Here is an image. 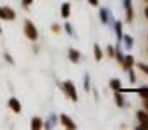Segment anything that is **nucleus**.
Masks as SVG:
<instances>
[{
    "mask_svg": "<svg viewBox=\"0 0 148 130\" xmlns=\"http://www.w3.org/2000/svg\"><path fill=\"white\" fill-rule=\"evenodd\" d=\"M43 128V121L40 117H34L31 120V129L33 130H39Z\"/></svg>",
    "mask_w": 148,
    "mask_h": 130,
    "instance_id": "obj_9",
    "label": "nucleus"
},
{
    "mask_svg": "<svg viewBox=\"0 0 148 130\" xmlns=\"http://www.w3.org/2000/svg\"><path fill=\"white\" fill-rule=\"evenodd\" d=\"M94 55H95V60H96V61L101 60L103 54H101V50H100L99 44H94Z\"/></svg>",
    "mask_w": 148,
    "mask_h": 130,
    "instance_id": "obj_16",
    "label": "nucleus"
},
{
    "mask_svg": "<svg viewBox=\"0 0 148 130\" xmlns=\"http://www.w3.org/2000/svg\"><path fill=\"white\" fill-rule=\"evenodd\" d=\"M109 86L113 91H120L121 87H122V83H121V81L118 78H113V79H110Z\"/></svg>",
    "mask_w": 148,
    "mask_h": 130,
    "instance_id": "obj_10",
    "label": "nucleus"
},
{
    "mask_svg": "<svg viewBox=\"0 0 148 130\" xmlns=\"http://www.w3.org/2000/svg\"><path fill=\"white\" fill-rule=\"evenodd\" d=\"M100 20H101L103 23H108V20H109V10L107 8H101L100 9Z\"/></svg>",
    "mask_w": 148,
    "mask_h": 130,
    "instance_id": "obj_11",
    "label": "nucleus"
},
{
    "mask_svg": "<svg viewBox=\"0 0 148 130\" xmlns=\"http://www.w3.org/2000/svg\"><path fill=\"white\" fill-rule=\"evenodd\" d=\"M138 68L140 69L143 73H146L147 76H148V65H147V64H142V63H139V64H138Z\"/></svg>",
    "mask_w": 148,
    "mask_h": 130,
    "instance_id": "obj_22",
    "label": "nucleus"
},
{
    "mask_svg": "<svg viewBox=\"0 0 148 130\" xmlns=\"http://www.w3.org/2000/svg\"><path fill=\"white\" fill-rule=\"evenodd\" d=\"M136 117H138L140 126L136 128L138 130H148V113L144 111H138L136 112Z\"/></svg>",
    "mask_w": 148,
    "mask_h": 130,
    "instance_id": "obj_3",
    "label": "nucleus"
},
{
    "mask_svg": "<svg viewBox=\"0 0 148 130\" xmlns=\"http://www.w3.org/2000/svg\"><path fill=\"white\" fill-rule=\"evenodd\" d=\"M4 59L7 60V61L9 63V64H14V61H13V59L10 57V55H9V54H4Z\"/></svg>",
    "mask_w": 148,
    "mask_h": 130,
    "instance_id": "obj_25",
    "label": "nucleus"
},
{
    "mask_svg": "<svg viewBox=\"0 0 148 130\" xmlns=\"http://www.w3.org/2000/svg\"><path fill=\"white\" fill-rule=\"evenodd\" d=\"M52 31H55V33H59L60 31V25H57V23H53V25L51 26Z\"/></svg>",
    "mask_w": 148,
    "mask_h": 130,
    "instance_id": "obj_26",
    "label": "nucleus"
},
{
    "mask_svg": "<svg viewBox=\"0 0 148 130\" xmlns=\"http://www.w3.org/2000/svg\"><path fill=\"white\" fill-rule=\"evenodd\" d=\"M23 31H25V35L27 36L30 41H36L38 39V31H36V28L34 26V23L31 22V21H26L25 22V29H23Z\"/></svg>",
    "mask_w": 148,
    "mask_h": 130,
    "instance_id": "obj_1",
    "label": "nucleus"
},
{
    "mask_svg": "<svg viewBox=\"0 0 148 130\" xmlns=\"http://www.w3.org/2000/svg\"><path fill=\"white\" fill-rule=\"evenodd\" d=\"M3 9H4L5 20H14V18H16V13H14V10H12L10 8H8V7H4Z\"/></svg>",
    "mask_w": 148,
    "mask_h": 130,
    "instance_id": "obj_14",
    "label": "nucleus"
},
{
    "mask_svg": "<svg viewBox=\"0 0 148 130\" xmlns=\"http://www.w3.org/2000/svg\"><path fill=\"white\" fill-rule=\"evenodd\" d=\"M61 16L62 18H68L70 16V4L69 3H64L61 5Z\"/></svg>",
    "mask_w": 148,
    "mask_h": 130,
    "instance_id": "obj_12",
    "label": "nucleus"
},
{
    "mask_svg": "<svg viewBox=\"0 0 148 130\" xmlns=\"http://www.w3.org/2000/svg\"><path fill=\"white\" fill-rule=\"evenodd\" d=\"M133 65H134V57L131 56V55H127V56H125V59H123V63H122L123 69L129 70L130 68H133Z\"/></svg>",
    "mask_w": 148,
    "mask_h": 130,
    "instance_id": "obj_7",
    "label": "nucleus"
},
{
    "mask_svg": "<svg viewBox=\"0 0 148 130\" xmlns=\"http://www.w3.org/2000/svg\"><path fill=\"white\" fill-rule=\"evenodd\" d=\"M0 18L5 20V14H4V9H3V8H0Z\"/></svg>",
    "mask_w": 148,
    "mask_h": 130,
    "instance_id": "obj_29",
    "label": "nucleus"
},
{
    "mask_svg": "<svg viewBox=\"0 0 148 130\" xmlns=\"http://www.w3.org/2000/svg\"><path fill=\"white\" fill-rule=\"evenodd\" d=\"M33 3V0H22V4L23 5H30Z\"/></svg>",
    "mask_w": 148,
    "mask_h": 130,
    "instance_id": "obj_30",
    "label": "nucleus"
},
{
    "mask_svg": "<svg viewBox=\"0 0 148 130\" xmlns=\"http://www.w3.org/2000/svg\"><path fill=\"white\" fill-rule=\"evenodd\" d=\"M60 121H61V124H62V125H64L66 129H69V130H75V129H77V125L74 124V121L69 117V116L61 115V116H60Z\"/></svg>",
    "mask_w": 148,
    "mask_h": 130,
    "instance_id": "obj_4",
    "label": "nucleus"
},
{
    "mask_svg": "<svg viewBox=\"0 0 148 130\" xmlns=\"http://www.w3.org/2000/svg\"><path fill=\"white\" fill-rule=\"evenodd\" d=\"M139 92H140L139 95H140L144 100H148V91H139Z\"/></svg>",
    "mask_w": 148,
    "mask_h": 130,
    "instance_id": "obj_27",
    "label": "nucleus"
},
{
    "mask_svg": "<svg viewBox=\"0 0 148 130\" xmlns=\"http://www.w3.org/2000/svg\"><path fill=\"white\" fill-rule=\"evenodd\" d=\"M64 90L66 92V95L73 100V102H77L78 100V94H77V90H75V86L72 81H66L64 82Z\"/></svg>",
    "mask_w": 148,
    "mask_h": 130,
    "instance_id": "obj_2",
    "label": "nucleus"
},
{
    "mask_svg": "<svg viewBox=\"0 0 148 130\" xmlns=\"http://www.w3.org/2000/svg\"><path fill=\"white\" fill-rule=\"evenodd\" d=\"M144 13H146V17L148 18V7L146 8V10H144Z\"/></svg>",
    "mask_w": 148,
    "mask_h": 130,
    "instance_id": "obj_32",
    "label": "nucleus"
},
{
    "mask_svg": "<svg viewBox=\"0 0 148 130\" xmlns=\"http://www.w3.org/2000/svg\"><path fill=\"white\" fill-rule=\"evenodd\" d=\"M68 56H69V60L72 63H78L79 59H81V52L77 51V50H74V48H70Z\"/></svg>",
    "mask_w": 148,
    "mask_h": 130,
    "instance_id": "obj_6",
    "label": "nucleus"
},
{
    "mask_svg": "<svg viewBox=\"0 0 148 130\" xmlns=\"http://www.w3.org/2000/svg\"><path fill=\"white\" fill-rule=\"evenodd\" d=\"M55 124H56V116L51 115V116H49V118H48V121H46V125H44V128H46V129H52Z\"/></svg>",
    "mask_w": 148,
    "mask_h": 130,
    "instance_id": "obj_17",
    "label": "nucleus"
},
{
    "mask_svg": "<svg viewBox=\"0 0 148 130\" xmlns=\"http://www.w3.org/2000/svg\"><path fill=\"white\" fill-rule=\"evenodd\" d=\"M107 51H108V56H109V57H114L116 56V48H114V47H112L110 44H108Z\"/></svg>",
    "mask_w": 148,
    "mask_h": 130,
    "instance_id": "obj_20",
    "label": "nucleus"
},
{
    "mask_svg": "<svg viewBox=\"0 0 148 130\" xmlns=\"http://www.w3.org/2000/svg\"><path fill=\"white\" fill-rule=\"evenodd\" d=\"M129 78H130V82H131V83H134V82L136 81L135 72L133 70V68H130V69H129Z\"/></svg>",
    "mask_w": 148,
    "mask_h": 130,
    "instance_id": "obj_21",
    "label": "nucleus"
},
{
    "mask_svg": "<svg viewBox=\"0 0 148 130\" xmlns=\"http://www.w3.org/2000/svg\"><path fill=\"white\" fill-rule=\"evenodd\" d=\"M147 1H148V0H147Z\"/></svg>",
    "mask_w": 148,
    "mask_h": 130,
    "instance_id": "obj_34",
    "label": "nucleus"
},
{
    "mask_svg": "<svg viewBox=\"0 0 148 130\" xmlns=\"http://www.w3.org/2000/svg\"><path fill=\"white\" fill-rule=\"evenodd\" d=\"M116 57H117V60L121 63V64H122V63H123V59H125V56L122 55V52H121V50L118 48V47L116 48Z\"/></svg>",
    "mask_w": 148,
    "mask_h": 130,
    "instance_id": "obj_19",
    "label": "nucleus"
},
{
    "mask_svg": "<svg viewBox=\"0 0 148 130\" xmlns=\"http://www.w3.org/2000/svg\"><path fill=\"white\" fill-rule=\"evenodd\" d=\"M83 89H84V91H87V92L90 91V76H88V74H84V82H83Z\"/></svg>",
    "mask_w": 148,
    "mask_h": 130,
    "instance_id": "obj_18",
    "label": "nucleus"
},
{
    "mask_svg": "<svg viewBox=\"0 0 148 130\" xmlns=\"http://www.w3.org/2000/svg\"><path fill=\"white\" fill-rule=\"evenodd\" d=\"M116 94H114V100H116V104H117V107H120V108H122L123 107V96H122V94H120L118 91H114Z\"/></svg>",
    "mask_w": 148,
    "mask_h": 130,
    "instance_id": "obj_15",
    "label": "nucleus"
},
{
    "mask_svg": "<svg viewBox=\"0 0 148 130\" xmlns=\"http://www.w3.org/2000/svg\"><path fill=\"white\" fill-rule=\"evenodd\" d=\"M123 42H125V47H126V50H129L130 51L131 48H133V46H134V39L131 38L130 35H123Z\"/></svg>",
    "mask_w": 148,
    "mask_h": 130,
    "instance_id": "obj_13",
    "label": "nucleus"
},
{
    "mask_svg": "<svg viewBox=\"0 0 148 130\" xmlns=\"http://www.w3.org/2000/svg\"><path fill=\"white\" fill-rule=\"evenodd\" d=\"M88 3L92 5V7H97V4H99V0H88Z\"/></svg>",
    "mask_w": 148,
    "mask_h": 130,
    "instance_id": "obj_28",
    "label": "nucleus"
},
{
    "mask_svg": "<svg viewBox=\"0 0 148 130\" xmlns=\"http://www.w3.org/2000/svg\"><path fill=\"white\" fill-rule=\"evenodd\" d=\"M114 29H116V35H117V41L121 42V41H122V38H123V35H122V22H121V21H116Z\"/></svg>",
    "mask_w": 148,
    "mask_h": 130,
    "instance_id": "obj_8",
    "label": "nucleus"
},
{
    "mask_svg": "<svg viewBox=\"0 0 148 130\" xmlns=\"http://www.w3.org/2000/svg\"><path fill=\"white\" fill-rule=\"evenodd\" d=\"M143 104H144V108H146V109L148 111V100H144Z\"/></svg>",
    "mask_w": 148,
    "mask_h": 130,
    "instance_id": "obj_31",
    "label": "nucleus"
},
{
    "mask_svg": "<svg viewBox=\"0 0 148 130\" xmlns=\"http://www.w3.org/2000/svg\"><path fill=\"white\" fill-rule=\"evenodd\" d=\"M8 105L10 107V109H12L13 112H16V113L21 112V104H20V102H18V99H16V98H10L9 102H8Z\"/></svg>",
    "mask_w": 148,
    "mask_h": 130,
    "instance_id": "obj_5",
    "label": "nucleus"
},
{
    "mask_svg": "<svg viewBox=\"0 0 148 130\" xmlns=\"http://www.w3.org/2000/svg\"><path fill=\"white\" fill-rule=\"evenodd\" d=\"M65 30L68 31V34H69V35H73V26L70 25L69 22L65 23Z\"/></svg>",
    "mask_w": 148,
    "mask_h": 130,
    "instance_id": "obj_23",
    "label": "nucleus"
},
{
    "mask_svg": "<svg viewBox=\"0 0 148 130\" xmlns=\"http://www.w3.org/2000/svg\"><path fill=\"white\" fill-rule=\"evenodd\" d=\"M122 4L125 9H129V8H131V0H122Z\"/></svg>",
    "mask_w": 148,
    "mask_h": 130,
    "instance_id": "obj_24",
    "label": "nucleus"
},
{
    "mask_svg": "<svg viewBox=\"0 0 148 130\" xmlns=\"http://www.w3.org/2000/svg\"><path fill=\"white\" fill-rule=\"evenodd\" d=\"M0 33H1V28H0Z\"/></svg>",
    "mask_w": 148,
    "mask_h": 130,
    "instance_id": "obj_33",
    "label": "nucleus"
}]
</instances>
